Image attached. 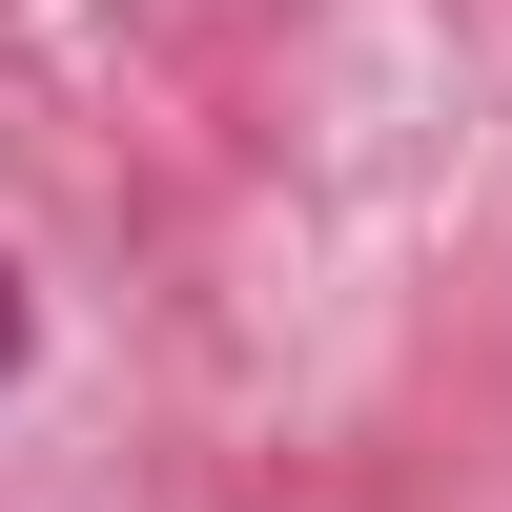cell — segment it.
Returning a JSON list of instances; mask_svg holds the SVG:
<instances>
[{
    "label": "cell",
    "instance_id": "1",
    "mask_svg": "<svg viewBox=\"0 0 512 512\" xmlns=\"http://www.w3.org/2000/svg\"><path fill=\"white\" fill-rule=\"evenodd\" d=\"M0 349H21V308H0Z\"/></svg>",
    "mask_w": 512,
    "mask_h": 512
}]
</instances>
